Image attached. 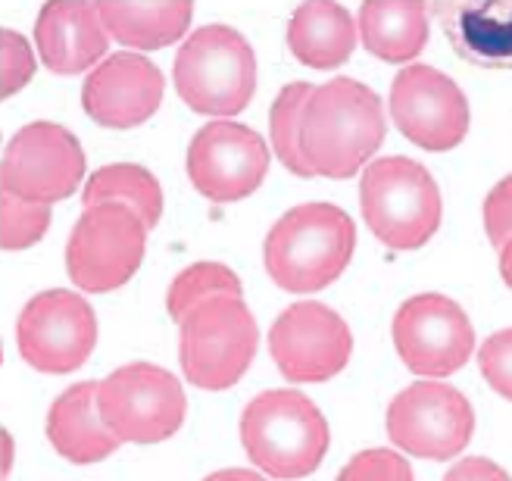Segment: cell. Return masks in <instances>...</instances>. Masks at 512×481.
<instances>
[{
  "label": "cell",
  "mask_w": 512,
  "mask_h": 481,
  "mask_svg": "<svg viewBox=\"0 0 512 481\" xmlns=\"http://www.w3.org/2000/svg\"><path fill=\"white\" fill-rule=\"evenodd\" d=\"M444 35L466 63L512 69V0L500 4H431Z\"/></svg>",
  "instance_id": "obj_18"
},
{
  "label": "cell",
  "mask_w": 512,
  "mask_h": 481,
  "mask_svg": "<svg viewBox=\"0 0 512 481\" xmlns=\"http://www.w3.org/2000/svg\"><path fill=\"white\" fill-rule=\"evenodd\" d=\"M241 278L222 266V263H194L185 272L175 275L166 294V310L169 316L182 325L188 313H194L200 303L216 300V297H241Z\"/></svg>",
  "instance_id": "obj_25"
},
{
  "label": "cell",
  "mask_w": 512,
  "mask_h": 481,
  "mask_svg": "<svg viewBox=\"0 0 512 481\" xmlns=\"http://www.w3.org/2000/svg\"><path fill=\"white\" fill-rule=\"evenodd\" d=\"M360 25L341 4H303L288 22L291 54L310 69H335L350 60Z\"/></svg>",
  "instance_id": "obj_21"
},
{
  "label": "cell",
  "mask_w": 512,
  "mask_h": 481,
  "mask_svg": "<svg viewBox=\"0 0 512 481\" xmlns=\"http://www.w3.org/2000/svg\"><path fill=\"white\" fill-rule=\"evenodd\" d=\"M100 416L128 444H160L185 422L182 382L153 363H128L97 385Z\"/></svg>",
  "instance_id": "obj_7"
},
{
  "label": "cell",
  "mask_w": 512,
  "mask_h": 481,
  "mask_svg": "<svg viewBox=\"0 0 512 481\" xmlns=\"http://www.w3.org/2000/svg\"><path fill=\"white\" fill-rule=\"evenodd\" d=\"M110 38L125 47L160 50L175 44L188 32L194 4L191 0H169V4H97Z\"/></svg>",
  "instance_id": "obj_22"
},
{
  "label": "cell",
  "mask_w": 512,
  "mask_h": 481,
  "mask_svg": "<svg viewBox=\"0 0 512 481\" xmlns=\"http://www.w3.org/2000/svg\"><path fill=\"white\" fill-rule=\"evenodd\" d=\"M85 179V150L57 122H29L10 138L0 160V185L29 204L50 207L72 197Z\"/></svg>",
  "instance_id": "obj_9"
},
{
  "label": "cell",
  "mask_w": 512,
  "mask_h": 481,
  "mask_svg": "<svg viewBox=\"0 0 512 481\" xmlns=\"http://www.w3.org/2000/svg\"><path fill=\"white\" fill-rule=\"evenodd\" d=\"M260 344V328L241 297L200 303L182 322L178 360L188 382L203 391H225L241 382Z\"/></svg>",
  "instance_id": "obj_6"
},
{
  "label": "cell",
  "mask_w": 512,
  "mask_h": 481,
  "mask_svg": "<svg viewBox=\"0 0 512 481\" xmlns=\"http://www.w3.org/2000/svg\"><path fill=\"white\" fill-rule=\"evenodd\" d=\"M384 141V110L378 94L356 79L319 85L303 110V157L316 175L350 179Z\"/></svg>",
  "instance_id": "obj_1"
},
{
  "label": "cell",
  "mask_w": 512,
  "mask_h": 481,
  "mask_svg": "<svg viewBox=\"0 0 512 481\" xmlns=\"http://www.w3.org/2000/svg\"><path fill=\"white\" fill-rule=\"evenodd\" d=\"M484 232L497 250L512 238V172L484 197Z\"/></svg>",
  "instance_id": "obj_30"
},
{
  "label": "cell",
  "mask_w": 512,
  "mask_h": 481,
  "mask_svg": "<svg viewBox=\"0 0 512 481\" xmlns=\"http://www.w3.org/2000/svg\"><path fill=\"white\" fill-rule=\"evenodd\" d=\"M475 432V413L463 391L444 382H416L403 388L388 407L391 441L419 460L459 457Z\"/></svg>",
  "instance_id": "obj_10"
},
{
  "label": "cell",
  "mask_w": 512,
  "mask_h": 481,
  "mask_svg": "<svg viewBox=\"0 0 512 481\" xmlns=\"http://www.w3.org/2000/svg\"><path fill=\"white\" fill-rule=\"evenodd\" d=\"M444 481H512V478L506 475V469H500L491 460H484V457H466V460H459L444 475Z\"/></svg>",
  "instance_id": "obj_31"
},
{
  "label": "cell",
  "mask_w": 512,
  "mask_h": 481,
  "mask_svg": "<svg viewBox=\"0 0 512 481\" xmlns=\"http://www.w3.org/2000/svg\"><path fill=\"white\" fill-rule=\"evenodd\" d=\"M175 91L194 113L238 116L256 94L253 47L232 25H203L175 57Z\"/></svg>",
  "instance_id": "obj_5"
},
{
  "label": "cell",
  "mask_w": 512,
  "mask_h": 481,
  "mask_svg": "<svg viewBox=\"0 0 512 481\" xmlns=\"http://www.w3.org/2000/svg\"><path fill=\"white\" fill-rule=\"evenodd\" d=\"M163 100V72L144 54H119L107 57L82 85L85 113L104 125V129H135L157 113Z\"/></svg>",
  "instance_id": "obj_16"
},
{
  "label": "cell",
  "mask_w": 512,
  "mask_h": 481,
  "mask_svg": "<svg viewBox=\"0 0 512 481\" xmlns=\"http://www.w3.org/2000/svg\"><path fill=\"white\" fill-rule=\"evenodd\" d=\"M22 360L38 372L66 375L82 369L97 344L91 303L66 288L44 291L25 303L16 325Z\"/></svg>",
  "instance_id": "obj_11"
},
{
  "label": "cell",
  "mask_w": 512,
  "mask_h": 481,
  "mask_svg": "<svg viewBox=\"0 0 512 481\" xmlns=\"http://www.w3.org/2000/svg\"><path fill=\"white\" fill-rule=\"evenodd\" d=\"M500 275H503V282H506V288L512 291V238L503 244V250H500Z\"/></svg>",
  "instance_id": "obj_33"
},
{
  "label": "cell",
  "mask_w": 512,
  "mask_h": 481,
  "mask_svg": "<svg viewBox=\"0 0 512 481\" xmlns=\"http://www.w3.org/2000/svg\"><path fill=\"white\" fill-rule=\"evenodd\" d=\"M147 225L122 204L88 207L66 241V272L82 291L104 294L122 288L141 269Z\"/></svg>",
  "instance_id": "obj_8"
},
{
  "label": "cell",
  "mask_w": 512,
  "mask_h": 481,
  "mask_svg": "<svg viewBox=\"0 0 512 481\" xmlns=\"http://www.w3.org/2000/svg\"><path fill=\"white\" fill-rule=\"evenodd\" d=\"M203 481H266V478L256 472H247V469H222V472L207 475Z\"/></svg>",
  "instance_id": "obj_32"
},
{
  "label": "cell",
  "mask_w": 512,
  "mask_h": 481,
  "mask_svg": "<svg viewBox=\"0 0 512 481\" xmlns=\"http://www.w3.org/2000/svg\"><path fill=\"white\" fill-rule=\"evenodd\" d=\"M394 347L409 372L447 378L469 363L475 328L456 300L444 294H416L394 316Z\"/></svg>",
  "instance_id": "obj_12"
},
{
  "label": "cell",
  "mask_w": 512,
  "mask_h": 481,
  "mask_svg": "<svg viewBox=\"0 0 512 481\" xmlns=\"http://www.w3.org/2000/svg\"><path fill=\"white\" fill-rule=\"evenodd\" d=\"M50 207L29 204L13 194H0V244L4 250H25L38 244L50 229Z\"/></svg>",
  "instance_id": "obj_26"
},
{
  "label": "cell",
  "mask_w": 512,
  "mask_h": 481,
  "mask_svg": "<svg viewBox=\"0 0 512 481\" xmlns=\"http://www.w3.org/2000/svg\"><path fill=\"white\" fill-rule=\"evenodd\" d=\"M32 75H35V54L29 41L13 29H4V35H0V79H4L0 94L13 97L32 82Z\"/></svg>",
  "instance_id": "obj_28"
},
{
  "label": "cell",
  "mask_w": 512,
  "mask_h": 481,
  "mask_svg": "<svg viewBox=\"0 0 512 481\" xmlns=\"http://www.w3.org/2000/svg\"><path fill=\"white\" fill-rule=\"evenodd\" d=\"M269 147L247 125L216 119L188 144L191 185L213 204H238L263 185Z\"/></svg>",
  "instance_id": "obj_15"
},
{
  "label": "cell",
  "mask_w": 512,
  "mask_h": 481,
  "mask_svg": "<svg viewBox=\"0 0 512 481\" xmlns=\"http://www.w3.org/2000/svg\"><path fill=\"white\" fill-rule=\"evenodd\" d=\"M4 450H7V457H4V472H10V460H13V441L10 435L4 432Z\"/></svg>",
  "instance_id": "obj_34"
},
{
  "label": "cell",
  "mask_w": 512,
  "mask_h": 481,
  "mask_svg": "<svg viewBox=\"0 0 512 481\" xmlns=\"http://www.w3.org/2000/svg\"><path fill=\"white\" fill-rule=\"evenodd\" d=\"M478 366H481L484 382L512 403V328L491 335L481 344Z\"/></svg>",
  "instance_id": "obj_29"
},
{
  "label": "cell",
  "mask_w": 512,
  "mask_h": 481,
  "mask_svg": "<svg viewBox=\"0 0 512 481\" xmlns=\"http://www.w3.org/2000/svg\"><path fill=\"white\" fill-rule=\"evenodd\" d=\"M335 481H413V469L394 450H363L338 472Z\"/></svg>",
  "instance_id": "obj_27"
},
{
  "label": "cell",
  "mask_w": 512,
  "mask_h": 481,
  "mask_svg": "<svg viewBox=\"0 0 512 481\" xmlns=\"http://www.w3.org/2000/svg\"><path fill=\"white\" fill-rule=\"evenodd\" d=\"M241 444L253 466L272 478L313 475L328 453V422L316 403L294 391H263L241 416Z\"/></svg>",
  "instance_id": "obj_3"
},
{
  "label": "cell",
  "mask_w": 512,
  "mask_h": 481,
  "mask_svg": "<svg viewBox=\"0 0 512 481\" xmlns=\"http://www.w3.org/2000/svg\"><path fill=\"white\" fill-rule=\"evenodd\" d=\"M353 219L335 204H300L281 216L263 244L266 272L281 291L313 294L338 282L353 260Z\"/></svg>",
  "instance_id": "obj_2"
},
{
  "label": "cell",
  "mask_w": 512,
  "mask_h": 481,
  "mask_svg": "<svg viewBox=\"0 0 512 481\" xmlns=\"http://www.w3.org/2000/svg\"><path fill=\"white\" fill-rule=\"evenodd\" d=\"M47 438L69 463H100L122 444L100 416L97 385L82 382L63 391L47 413Z\"/></svg>",
  "instance_id": "obj_19"
},
{
  "label": "cell",
  "mask_w": 512,
  "mask_h": 481,
  "mask_svg": "<svg viewBox=\"0 0 512 481\" xmlns=\"http://www.w3.org/2000/svg\"><path fill=\"white\" fill-rule=\"evenodd\" d=\"M35 44L41 63L54 75H79L107 60L110 32L97 4L50 0L38 13Z\"/></svg>",
  "instance_id": "obj_17"
},
{
  "label": "cell",
  "mask_w": 512,
  "mask_h": 481,
  "mask_svg": "<svg viewBox=\"0 0 512 481\" xmlns=\"http://www.w3.org/2000/svg\"><path fill=\"white\" fill-rule=\"evenodd\" d=\"M313 85L310 82H291L278 91L275 104H272V113H269V129H272V150L275 157L285 163L294 175L300 179H313V169L303 157V144H300V135H303V110L310 104L313 97Z\"/></svg>",
  "instance_id": "obj_24"
},
{
  "label": "cell",
  "mask_w": 512,
  "mask_h": 481,
  "mask_svg": "<svg viewBox=\"0 0 512 481\" xmlns=\"http://www.w3.org/2000/svg\"><path fill=\"white\" fill-rule=\"evenodd\" d=\"M391 116L397 132L416 147L444 154L463 144L472 125V110L459 85L434 66L413 63L391 85Z\"/></svg>",
  "instance_id": "obj_13"
},
{
  "label": "cell",
  "mask_w": 512,
  "mask_h": 481,
  "mask_svg": "<svg viewBox=\"0 0 512 481\" xmlns=\"http://www.w3.org/2000/svg\"><path fill=\"white\" fill-rule=\"evenodd\" d=\"M269 353L288 382L316 385L335 378L353 353L350 325L325 303H294L272 322Z\"/></svg>",
  "instance_id": "obj_14"
},
{
  "label": "cell",
  "mask_w": 512,
  "mask_h": 481,
  "mask_svg": "<svg viewBox=\"0 0 512 481\" xmlns=\"http://www.w3.org/2000/svg\"><path fill=\"white\" fill-rule=\"evenodd\" d=\"M360 38L384 63L416 60L428 44V4L419 0H369L360 7Z\"/></svg>",
  "instance_id": "obj_20"
},
{
  "label": "cell",
  "mask_w": 512,
  "mask_h": 481,
  "mask_svg": "<svg viewBox=\"0 0 512 481\" xmlns=\"http://www.w3.org/2000/svg\"><path fill=\"white\" fill-rule=\"evenodd\" d=\"M82 204L85 210L100 204H122L135 210L147 229H153L163 216V188L157 175L138 163H110L100 166L85 182Z\"/></svg>",
  "instance_id": "obj_23"
},
{
  "label": "cell",
  "mask_w": 512,
  "mask_h": 481,
  "mask_svg": "<svg viewBox=\"0 0 512 481\" xmlns=\"http://www.w3.org/2000/svg\"><path fill=\"white\" fill-rule=\"evenodd\" d=\"M360 207L372 235L391 250H419L441 229V188L409 157H381L363 169Z\"/></svg>",
  "instance_id": "obj_4"
}]
</instances>
